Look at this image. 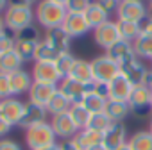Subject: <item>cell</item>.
<instances>
[{
    "label": "cell",
    "mask_w": 152,
    "mask_h": 150,
    "mask_svg": "<svg viewBox=\"0 0 152 150\" xmlns=\"http://www.w3.org/2000/svg\"><path fill=\"white\" fill-rule=\"evenodd\" d=\"M2 16H4V22H6V29L11 31L13 34L20 32L25 27H31L36 20L34 9L32 7H23V6H9Z\"/></svg>",
    "instance_id": "3"
},
{
    "label": "cell",
    "mask_w": 152,
    "mask_h": 150,
    "mask_svg": "<svg viewBox=\"0 0 152 150\" xmlns=\"http://www.w3.org/2000/svg\"><path fill=\"white\" fill-rule=\"evenodd\" d=\"M15 38H16V41H41L39 39V31L34 25L22 29L20 32L15 34Z\"/></svg>",
    "instance_id": "37"
},
{
    "label": "cell",
    "mask_w": 152,
    "mask_h": 150,
    "mask_svg": "<svg viewBox=\"0 0 152 150\" xmlns=\"http://www.w3.org/2000/svg\"><path fill=\"white\" fill-rule=\"evenodd\" d=\"M147 15H148L147 6L143 2H132V0H122L120 6H118V11H116L118 20H122V22H134V23H138Z\"/></svg>",
    "instance_id": "11"
},
{
    "label": "cell",
    "mask_w": 152,
    "mask_h": 150,
    "mask_svg": "<svg viewBox=\"0 0 152 150\" xmlns=\"http://www.w3.org/2000/svg\"><path fill=\"white\" fill-rule=\"evenodd\" d=\"M73 143L77 145L81 150H90L93 148L95 145H100L102 143V132H97L93 129H81L73 138Z\"/></svg>",
    "instance_id": "22"
},
{
    "label": "cell",
    "mask_w": 152,
    "mask_h": 150,
    "mask_svg": "<svg viewBox=\"0 0 152 150\" xmlns=\"http://www.w3.org/2000/svg\"><path fill=\"white\" fill-rule=\"evenodd\" d=\"M150 63H152V61H150Z\"/></svg>",
    "instance_id": "59"
},
{
    "label": "cell",
    "mask_w": 152,
    "mask_h": 150,
    "mask_svg": "<svg viewBox=\"0 0 152 150\" xmlns=\"http://www.w3.org/2000/svg\"><path fill=\"white\" fill-rule=\"evenodd\" d=\"M36 0H9V6H23V7H32Z\"/></svg>",
    "instance_id": "45"
},
{
    "label": "cell",
    "mask_w": 152,
    "mask_h": 150,
    "mask_svg": "<svg viewBox=\"0 0 152 150\" xmlns=\"http://www.w3.org/2000/svg\"><path fill=\"white\" fill-rule=\"evenodd\" d=\"M93 39L99 47L102 48H111L116 41L122 39L120 36V31H118V23L113 22V20H107L106 23H102L100 27L93 29Z\"/></svg>",
    "instance_id": "8"
},
{
    "label": "cell",
    "mask_w": 152,
    "mask_h": 150,
    "mask_svg": "<svg viewBox=\"0 0 152 150\" xmlns=\"http://www.w3.org/2000/svg\"><path fill=\"white\" fill-rule=\"evenodd\" d=\"M7 7H9V0H0V15H4Z\"/></svg>",
    "instance_id": "48"
},
{
    "label": "cell",
    "mask_w": 152,
    "mask_h": 150,
    "mask_svg": "<svg viewBox=\"0 0 152 150\" xmlns=\"http://www.w3.org/2000/svg\"><path fill=\"white\" fill-rule=\"evenodd\" d=\"M70 77L73 81H77L84 86H91L95 82V77H93V68H91V61H86V59H77L70 71Z\"/></svg>",
    "instance_id": "20"
},
{
    "label": "cell",
    "mask_w": 152,
    "mask_h": 150,
    "mask_svg": "<svg viewBox=\"0 0 152 150\" xmlns=\"http://www.w3.org/2000/svg\"><path fill=\"white\" fill-rule=\"evenodd\" d=\"M138 27H140V34H152V16L147 15L145 18H141L138 22Z\"/></svg>",
    "instance_id": "41"
},
{
    "label": "cell",
    "mask_w": 152,
    "mask_h": 150,
    "mask_svg": "<svg viewBox=\"0 0 152 150\" xmlns=\"http://www.w3.org/2000/svg\"><path fill=\"white\" fill-rule=\"evenodd\" d=\"M25 104L27 102H22L18 97L0 100V116L6 122H9L13 127L20 125V122L23 118V113H25Z\"/></svg>",
    "instance_id": "10"
},
{
    "label": "cell",
    "mask_w": 152,
    "mask_h": 150,
    "mask_svg": "<svg viewBox=\"0 0 152 150\" xmlns=\"http://www.w3.org/2000/svg\"><path fill=\"white\" fill-rule=\"evenodd\" d=\"M127 145L131 150H152V134L148 130H138L127 139Z\"/></svg>",
    "instance_id": "28"
},
{
    "label": "cell",
    "mask_w": 152,
    "mask_h": 150,
    "mask_svg": "<svg viewBox=\"0 0 152 150\" xmlns=\"http://www.w3.org/2000/svg\"><path fill=\"white\" fill-rule=\"evenodd\" d=\"M116 23H118V31H120L122 39L132 43V41L140 36V27H138V23H134V22H122V20H116Z\"/></svg>",
    "instance_id": "33"
},
{
    "label": "cell",
    "mask_w": 152,
    "mask_h": 150,
    "mask_svg": "<svg viewBox=\"0 0 152 150\" xmlns=\"http://www.w3.org/2000/svg\"><path fill=\"white\" fill-rule=\"evenodd\" d=\"M70 38H81L84 36L88 31H91L84 13H68L66 18H64V23L61 25Z\"/></svg>",
    "instance_id": "12"
},
{
    "label": "cell",
    "mask_w": 152,
    "mask_h": 150,
    "mask_svg": "<svg viewBox=\"0 0 152 150\" xmlns=\"http://www.w3.org/2000/svg\"><path fill=\"white\" fill-rule=\"evenodd\" d=\"M134 86L120 73L118 77H115L109 82V100H118V102H129L131 93Z\"/></svg>",
    "instance_id": "16"
},
{
    "label": "cell",
    "mask_w": 152,
    "mask_h": 150,
    "mask_svg": "<svg viewBox=\"0 0 152 150\" xmlns=\"http://www.w3.org/2000/svg\"><path fill=\"white\" fill-rule=\"evenodd\" d=\"M90 150H107V148L100 143V145H95V146H93V148H90Z\"/></svg>",
    "instance_id": "50"
},
{
    "label": "cell",
    "mask_w": 152,
    "mask_h": 150,
    "mask_svg": "<svg viewBox=\"0 0 152 150\" xmlns=\"http://www.w3.org/2000/svg\"><path fill=\"white\" fill-rule=\"evenodd\" d=\"M150 91H152V70H148V73H147V77H145V82H143Z\"/></svg>",
    "instance_id": "47"
},
{
    "label": "cell",
    "mask_w": 152,
    "mask_h": 150,
    "mask_svg": "<svg viewBox=\"0 0 152 150\" xmlns=\"http://www.w3.org/2000/svg\"><path fill=\"white\" fill-rule=\"evenodd\" d=\"M75 61H77V57H75L70 50L59 54V57L54 61V63H56V68H57V71L61 73V77H63V79H64V77H70V71H72Z\"/></svg>",
    "instance_id": "31"
},
{
    "label": "cell",
    "mask_w": 152,
    "mask_h": 150,
    "mask_svg": "<svg viewBox=\"0 0 152 150\" xmlns=\"http://www.w3.org/2000/svg\"><path fill=\"white\" fill-rule=\"evenodd\" d=\"M148 132L152 134V118H150V125H148Z\"/></svg>",
    "instance_id": "54"
},
{
    "label": "cell",
    "mask_w": 152,
    "mask_h": 150,
    "mask_svg": "<svg viewBox=\"0 0 152 150\" xmlns=\"http://www.w3.org/2000/svg\"><path fill=\"white\" fill-rule=\"evenodd\" d=\"M47 116H48L47 107L38 106V104H32V102H27V104H25L23 118H22V122H20L18 127H22V129H29V127L39 125V123H45V122H47Z\"/></svg>",
    "instance_id": "15"
},
{
    "label": "cell",
    "mask_w": 152,
    "mask_h": 150,
    "mask_svg": "<svg viewBox=\"0 0 152 150\" xmlns=\"http://www.w3.org/2000/svg\"><path fill=\"white\" fill-rule=\"evenodd\" d=\"M57 91V86L54 84H43V82H34L32 88L29 90V102L32 104H38V106H43L47 107V104L50 102V98L54 97V93Z\"/></svg>",
    "instance_id": "18"
},
{
    "label": "cell",
    "mask_w": 152,
    "mask_h": 150,
    "mask_svg": "<svg viewBox=\"0 0 152 150\" xmlns=\"http://www.w3.org/2000/svg\"><path fill=\"white\" fill-rule=\"evenodd\" d=\"M59 150H81V148L73 143V139H68V141L59 143Z\"/></svg>",
    "instance_id": "46"
},
{
    "label": "cell",
    "mask_w": 152,
    "mask_h": 150,
    "mask_svg": "<svg viewBox=\"0 0 152 150\" xmlns=\"http://www.w3.org/2000/svg\"><path fill=\"white\" fill-rule=\"evenodd\" d=\"M38 43H39V41H16L15 52L23 59V63H25V61H31V59H34Z\"/></svg>",
    "instance_id": "35"
},
{
    "label": "cell",
    "mask_w": 152,
    "mask_h": 150,
    "mask_svg": "<svg viewBox=\"0 0 152 150\" xmlns=\"http://www.w3.org/2000/svg\"><path fill=\"white\" fill-rule=\"evenodd\" d=\"M106 98H102V97H99L97 93H93L91 90L84 95V98H83V106L90 111V114H95V113H104V109H106Z\"/></svg>",
    "instance_id": "30"
},
{
    "label": "cell",
    "mask_w": 152,
    "mask_h": 150,
    "mask_svg": "<svg viewBox=\"0 0 152 150\" xmlns=\"http://www.w3.org/2000/svg\"><path fill=\"white\" fill-rule=\"evenodd\" d=\"M68 113H70V116H72L73 123L77 125V129H79V130L88 127L91 114H90V111H88L83 104H72V107H70V111H68Z\"/></svg>",
    "instance_id": "29"
},
{
    "label": "cell",
    "mask_w": 152,
    "mask_h": 150,
    "mask_svg": "<svg viewBox=\"0 0 152 150\" xmlns=\"http://www.w3.org/2000/svg\"><path fill=\"white\" fill-rule=\"evenodd\" d=\"M120 70H122V75L132 84V86H141L145 82V77L148 73V68L145 66L143 59L140 57H131L129 61L122 63L120 64Z\"/></svg>",
    "instance_id": "6"
},
{
    "label": "cell",
    "mask_w": 152,
    "mask_h": 150,
    "mask_svg": "<svg viewBox=\"0 0 152 150\" xmlns=\"http://www.w3.org/2000/svg\"><path fill=\"white\" fill-rule=\"evenodd\" d=\"M34 15H36V22L39 23V27L48 31L54 27H61L64 23L68 11L63 4L56 2V0H38Z\"/></svg>",
    "instance_id": "1"
},
{
    "label": "cell",
    "mask_w": 152,
    "mask_h": 150,
    "mask_svg": "<svg viewBox=\"0 0 152 150\" xmlns=\"http://www.w3.org/2000/svg\"><path fill=\"white\" fill-rule=\"evenodd\" d=\"M57 90H59V91H61V93H63L72 104H81L83 98H84V95L90 91L88 86H84V84H81V82H77V81H73L72 77H64V79H61Z\"/></svg>",
    "instance_id": "13"
},
{
    "label": "cell",
    "mask_w": 152,
    "mask_h": 150,
    "mask_svg": "<svg viewBox=\"0 0 152 150\" xmlns=\"http://www.w3.org/2000/svg\"><path fill=\"white\" fill-rule=\"evenodd\" d=\"M11 129H13V125H11L9 122H6L2 116H0V139H4V138L11 132Z\"/></svg>",
    "instance_id": "44"
},
{
    "label": "cell",
    "mask_w": 152,
    "mask_h": 150,
    "mask_svg": "<svg viewBox=\"0 0 152 150\" xmlns=\"http://www.w3.org/2000/svg\"><path fill=\"white\" fill-rule=\"evenodd\" d=\"M127 130L124 123H113L104 134H102V145L107 150H118L127 143Z\"/></svg>",
    "instance_id": "14"
},
{
    "label": "cell",
    "mask_w": 152,
    "mask_h": 150,
    "mask_svg": "<svg viewBox=\"0 0 152 150\" xmlns=\"http://www.w3.org/2000/svg\"><path fill=\"white\" fill-rule=\"evenodd\" d=\"M15 47H16V38H15V34L11 31L6 29L2 34H0V55L15 50Z\"/></svg>",
    "instance_id": "36"
},
{
    "label": "cell",
    "mask_w": 152,
    "mask_h": 150,
    "mask_svg": "<svg viewBox=\"0 0 152 150\" xmlns=\"http://www.w3.org/2000/svg\"><path fill=\"white\" fill-rule=\"evenodd\" d=\"M84 16H86L91 29H97V27H100L102 23H106L109 20V13L99 4V0H91V4L84 11Z\"/></svg>",
    "instance_id": "23"
},
{
    "label": "cell",
    "mask_w": 152,
    "mask_h": 150,
    "mask_svg": "<svg viewBox=\"0 0 152 150\" xmlns=\"http://www.w3.org/2000/svg\"><path fill=\"white\" fill-rule=\"evenodd\" d=\"M150 4H152V0H150Z\"/></svg>",
    "instance_id": "58"
},
{
    "label": "cell",
    "mask_w": 152,
    "mask_h": 150,
    "mask_svg": "<svg viewBox=\"0 0 152 150\" xmlns=\"http://www.w3.org/2000/svg\"><path fill=\"white\" fill-rule=\"evenodd\" d=\"M118 150H131V146H129V145H127V143H125V145H124V146H120V148H118Z\"/></svg>",
    "instance_id": "52"
},
{
    "label": "cell",
    "mask_w": 152,
    "mask_h": 150,
    "mask_svg": "<svg viewBox=\"0 0 152 150\" xmlns=\"http://www.w3.org/2000/svg\"><path fill=\"white\" fill-rule=\"evenodd\" d=\"M106 54H107L111 59H115L118 64H122V63H125V61H129L131 57L136 55V54H134V47H132V43H131V41H125V39L116 41L111 48L106 50Z\"/></svg>",
    "instance_id": "21"
},
{
    "label": "cell",
    "mask_w": 152,
    "mask_h": 150,
    "mask_svg": "<svg viewBox=\"0 0 152 150\" xmlns=\"http://www.w3.org/2000/svg\"><path fill=\"white\" fill-rule=\"evenodd\" d=\"M120 2H122V0H99V4H100V6H102L109 15H113V13H116V11H118Z\"/></svg>",
    "instance_id": "42"
},
{
    "label": "cell",
    "mask_w": 152,
    "mask_h": 150,
    "mask_svg": "<svg viewBox=\"0 0 152 150\" xmlns=\"http://www.w3.org/2000/svg\"><path fill=\"white\" fill-rule=\"evenodd\" d=\"M111 125H113V122H111V118H109L106 113H95V114H91V118H90L88 129H93V130L104 134Z\"/></svg>",
    "instance_id": "34"
},
{
    "label": "cell",
    "mask_w": 152,
    "mask_h": 150,
    "mask_svg": "<svg viewBox=\"0 0 152 150\" xmlns=\"http://www.w3.org/2000/svg\"><path fill=\"white\" fill-rule=\"evenodd\" d=\"M50 125L57 136V139H63V141H68V139H73L75 134L79 132L77 125L73 123L70 113H61V114H54L50 116Z\"/></svg>",
    "instance_id": "9"
},
{
    "label": "cell",
    "mask_w": 152,
    "mask_h": 150,
    "mask_svg": "<svg viewBox=\"0 0 152 150\" xmlns=\"http://www.w3.org/2000/svg\"><path fill=\"white\" fill-rule=\"evenodd\" d=\"M25 143L31 150H39V148L57 145V136H56L50 122H45V123L25 129Z\"/></svg>",
    "instance_id": "2"
},
{
    "label": "cell",
    "mask_w": 152,
    "mask_h": 150,
    "mask_svg": "<svg viewBox=\"0 0 152 150\" xmlns=\"http://www.w3.org/2000/svg\"><path fill=\"white\" fill-rule=\"evenodd\" d=\"M90 90H91L93 93H97L99 97L109 100V82H99V81H95V82L90 86Z\"/></svg>",
    "instance_id": "40"
},
{
    "label": "cell",
    "mask_w": 152,
    "mask_h": 150,
    "mask_svg": "<svg viewBox=\"0 0 152 150\" xmlns=\"http://www.w3.org/2000/svg\"><path fill=\"white\" fill-rule=\"evenodd\" d=\"M0 150H22V146L13 139H0Z\"/></svg>",
    "instance_id": "43"
},
{
    "label": "cell",
    "mask_w": 152,
    "mask_h": 150,
    "mask_svg": "<svg viewBox=\"0 0 152 150\" xmlns=\"http://www.w3.org/2000/svg\"><path fill=\"white\" fill-rule=\"evenodd\" d=\"M150 106H152V97H150Z\"/></svg>",
    "instance_id": "57"
},
{
    "label": "cell",
    "mask_w": 152,
    "mask_h": 150,
    "mask_svg": "<svg viewBox=\"0 0 152 150\" xmlns=\"http://www.w3.org/2000/svg\"><path fill=\"white\" fill-rule=\"evenodd\" d=\"M4 31H6V22H4V16L0 15V34H2Z\"/></svg>",
    "instance_id": "49"
},
{
    "label": "cell",
    "mask_w": 152,
    "mask_h": 150,
    "mask_svg": "<svg viewBox=\"0 0 152 150\" xmlns=\"http://www.w3.org/2000/svg\"><path fill=\"white\" fill-rule=\"evenodd\" d=\"M150 97L152 91L141 84V86H134L131 98H129V106H131V114L136 116L138 120H150L152 118V106H150Z\"/></svg>",
    "instance_id": "4"
},
{
    "label": "cell",
    "mask_w": 152,
    "mask_h": 150,
    "mask_svg": "<svg viewBox=\"0 0 152 150\" xmlns=\"http://www.w3.org/2000/svg\"><path fill=\"white\" fill-rule=\"evenodd\" d=\"M132 2H143V0H132Z\"/></svg>",
    "instance_id": "56"
},
{
    "label": "cell",
    "mask_w": 152,
    "mask_h": 150,
    "mask_svg": "<svg viewBox=\"0 0 152 150\" xmlns=\"http://www.w3.org/2000/svg\"><path fill=\"white\" fill-rule=\"evenodd\" d=\"M90 4H91V0H68L66 11L68 13H84Z\"/></svg>",
    "instance_id": "39"
},
{
    "label": "cell",
    "mask_w": 152,
    "mask_h": 150,
    "mask_svg": "<svg viewBox=\"0 0 152 150\" xmlns=\"http://www.w3.org/2000/svg\"><path fill=\"white\" fill-rule=\"evenodd\" d=\"M32 79L34 82H43V84H54L59 86L61 82V73L56 68V63H48V61H34L32 66Z\"/></svg>",
    "instance_id": "7"
},
{
    "label": "cell",
    "mask_w": 152,
    "mask_h": 150,
    "mask_svg": "<svg viewBox=\"0 0 152 150\" xmlns=\"http://www.w3.org/2000/svg\"><path fill=\"white\" fill-rule=\"evenodd\" d=\"M39 150H59V143L57 145H52V146H47V148H39Z\"/></svg>",
    "instance_id": "51"
},
{
    "label": "cell",
    "mask_w": 152,
    "mask_h": 150,
    "mask_svg": "<svg viewBox=\"0 0 152 150\" xmlns=\"http://www.w3.org/2000/svg\"><path fill=\"white\" fill-rule=\"evenodd\" d=\"M148 15L152 16V4H150V9H148Z\"/></svg>",
    "instance_id": "55"
},
{
    "label": "cell",
    "mask_w": 152,
    "mask_h": 150,
    "mask_svg": "<svg viewBox=\"0 0 152 150\" xmlns=\"http://www.w3.org/2000/svg\"><path fill=\"white\" fill-rule=\"evenodd\" d=\"M104 113L111 118L113 123H122L129 114H131V106L129 102H118V100H107Z\"/></svg>",
    "instance_id": "24"
},
{
    "label": "cell",
    "mask_w": 152,
    "mask_h": 150,
    "mask_svg": "<svg viewBox=\"0 0 152 150\" xmlns=\"http://www.w3.org/2000/svg\"><path fill=\"white\" fill-rule=\"evenodd\" d=\"M9 81H11V91H13V97H20V95L29 93V90H31L32 84H34L32 73L25 71L23 68L18 70V71H13V73L9 75Z\"/></svg>",
    "instance_id": "17"
},
{
    "label": "cell",
    "mask_w": 152,
    "mask_h": 150,
    "mask_svg": "<svg viewBox=\"0 0 152 150\" xmlns=\"http://www.w3.org/2000/svg\"><path fill=\"white\" fill-rule=\"evenodd\" d=\"M91 68H93V77L99 82H111L115 77H118V75L122 73L120 64L115 59H111L107 54L97 55L91 61Z\"/></svg>",
    "instance_id": "5"
},
{
    "label": "cell",
    "mask_w": 152,
    "mask_h": 150,
    "mask_svg": "<svg viewBox=\"0 0 152 150\" xmlns=\"http://www.w3.org/2000/svg\"><path fill=\"white\" fill-rule=\"evenodd\" d=\"M56 2H59V4H63V6L66 7V4H68V0H56Z\"/></svg>",
    "instance_id": "53"
},
{
    "label": "cell",
    "mask_w": 152,
    "mask_h": 150,
    "mask_svg": "<svg viewBox=\"0 0 152 150\" xmlns=\"http://www.w3.org/2000/svg\"><path fill=\"white\" fill-rule=\"evenodd\" d=\"M132 47H134L136 57L152 61V34H140L132 41Z\"/></svg>",
    "instance_id": "26"
},
{
    "label": "cell",
    "mask_w": 152,
    "mask_h": 150,
    "mask_svg": "<svg viewBox=\"0 0 152 150\" xmlns=\"http://www.w3.org/2000/svg\"><path fill=\"white\" fill-rule=\"evenodd\" d=\"M13 91H11V81H9V75L0 71V100H6L11 98Z\"/></svg>",
    "instance_id": "38"
},
{
    "label": "cell",
    "mask_w": 152,
    "mask_h": 150,
    "mask_svg": "<svg viewBox=\"0 0 152 150\" xmlns=\"http://www.w3.org/2000/svg\"><path fill=\"white\" fill-rule=\"evenodd\" d=\"M22 66H23V59H22L15 50H11V52H7V54H2V55H0V71H2V73L11 75L13 71L22 70Z\"/></svg>",
    "instance_id": "25"
},
{
    "label": "cell",
    "mask_w": 152,
    "mask_h": 150,
    "mask_svg": "<svg viewBox=\"0 0 152 150\" xmlns=\"http://www.w3.org/2000/svg\"><path fill=\"white\" fill-rule=\"evenodd\" d=\"M70 107H72V102H70V100H68L59 90L54 93V97H52L50 102L47 104V111H48L50 116H54V114H61V113H68Z\"/></svg>",
    "instance_id": "27"
},
{
    "label": "cell",
    "mask_w": 152,
    "mask_h": 150,
    "mask_svg": "<svg viewBox=\"0 0 152 150\" xmlns=\"http://www.w3.org/2000/svg\"><path fill=\"white\" fill-rule=\"evenodd\" d=\"M50 47H54L57 52H68L70 50V43H72V38L68 36V32L63 29V27H54V29H48L45 31V38H43Z\"/></svg>",
    "instance_id": "19"
},
{
    "label": "cell",
    "mask_w": 152,
    "mask_h": 150,
    "mask_svg": "<svg viewBox=\"0 0 152 150\" xmlns=\"http://www.w3.org/2000/svg\"><path fill=\"white\" fill-rule=\"evenodd\" d=\"M61 52H57L54 47H50L45 39H41L36 47V54H34V61H48V63H54L57 57H59Z\"/></svg>",
    "instance_id": "32"
}]
</instances>
